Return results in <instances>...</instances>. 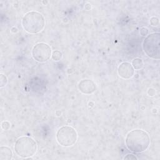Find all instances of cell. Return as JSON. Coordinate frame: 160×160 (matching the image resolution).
Returning a JSON list of instances; mask_svg holds the SVG:
<instances>
[{
    "mask_svg": "<svg viewBox=\"0 0 160 160\" xmlns=\"http://www.w3.org/2000/svg\"><path fill=\"white\" fill-rule=\"evenodd\" d=\"M11 126L10 123L8 121H3L1 123V128L4 130H8Z\"/></svg>",
    "mask_w": 160,
    "mask_h": 160,
    "instance_id": "obj_14",
    "label": "cell"
},
{
    "mask_svg": "<svg viewBox=\"0 0 160 160\" xmlns=\"http://www.w3.org/2000/svg\"><path fill=\"white\" fill-rule=\"evenodd\" d=\"M125 142L129 150L133 152H141L148 149L150 144L149 134L144 131L136 129L129 132Z\"/></svg>",
    "mask_w": 160,
    "mask_h": 160,
    "instance_id": "obj_1",
    "label": "cell"
},
{
    "mask_svg": "<svg viewBox=\"0 0 160 160\" xmlns=\"http://www.w3.org/2000/svg\"><path fill=\"white\" fill-rule=\"evenodd\" d=\"M12 158V152L11 149L7 146L0 147V159L11 160Z\"/></svg>",
    "mask_w": 160,
    "mask_h": 160,
    "instance_id": "obj_9",
    "label": "cell"
},
{
    "mask_svg": "<svg viewBox=\"0 0 160 160\" xmlns=\"http://www.w3.org/2000/svg\"><path fill=\"white\" fill-rule=\"evenodd\" d=\"M52 52L51 48L44 42L36 44L32 49V58L39 62H44L48 61L51 57Z\"/></svg>",
    "mask_w": 160,
    "mask_h": 160,
    "instance_id": "obj_6",
    "label": "cell"
},
{
    "mask_svg": "<svg viewBox=\"0 0 160 160\" xmlns=\"http://www.w3.org/2000/svg\"><path fill=\"white\" fill-rule=\"evenodd\" d=\"M150 24L152 26H156L159 24V19L156 17H152L150 19Z\"/></svg>",
    "mask_w": 160,
    "mask_h": 160,
    "instance_id": "obj_13",
    "label": "cell"
},
{
    "mask_svg": "<svg viewBox=\"0 0 160 160\" xmlns=\"http://www.w3.org/2000/svg\"><path fill=\"white\" fill-rule=\"evenodd\" d=\"M133 68L136 70H139L141 69L143 67V61L139 58H134L132 61V64Z\"/></svg>",
    "mask_w": 160,
    "mask_h": 160,
    "instance_id": "obj_10",
    "label": "cell"
},
{
    "mask_svg": "<svg viewBox=\"0 0 160 160\" xmlns=\"http://www.w3.org/2000/svg\"><path fill=\"white\" fill-rule=\"evenodd\" d=\"M118 73L119 76L123 79H130L134 74V69L129 62H123L118 66Z\"/></svg>",
    "mask_w": 160,
    "mask_h": 160,
    "instance_id": "obj_7",
    "label": "cell"
},
{
    "mask_svg": "<svg viewBox=\"0 0 160 160\" xmlns=\"http://www.w3.org/2000/svg\"><path fill=\"white\" fill-rule=\"evenodd\" d=\"M14 151L19 156L22 158H29L36 152L37 144L30 137L21 136L15 142Z\"/></svg>",
    "mask_w": 160,
    "mask_h": 160,
    "instance_id": "obj_3",
    "label": "cell"
},
{
    "mask_svg": "<svg viewBox=\"0 0 160 160\" xmlns=\"http://www.w3.org/2000/svg\"><path fill=\"white\" fill-rule=\"evenodd\" d=\"M140 33L142 36H146L148 33V29L146 28H142L140 29Z\"/></svg>",
    "mask_w": 160,
    "mask_h": 160,
    "instance_id": "obj_16",
    "label": "cell"
},
{
    "mask_svg": "<svg viewBox=\"0 0 160 160\" xmlns=\"http://www.w3.org/2000/svg\"><path fill=\"white\" fill-rule=\"evenodd\" d=\"M51 57L52 59L55 61H58L62 59V54L60 51L58 50H55L52 52Z\"/></svg>",
    "mask_w": 160,
    "mask_h": 160,
    "instance_id": "obj_11",
    "label": "cell"
},
{
    "mask_svg": "<svg viewBox=\"0 0 160 160\" xmlns=\"http://www.w3.org/2000/svg\"><path fill=\"white\" fill-rule=\"evenodd\" d=\"M159 41L160 34L159 32L151 33L144 39L142 49L148 57L155 59H159Z\"/></svg>",
    "mask_w": 160,
    "mask_h": 160,
    "instance_id": "obj_4",
    "label": "cell"
},
{
    "mask_svg": "<svg viewBox=\"0 0 160 160\" xmlns=\"http://www.w3.org/2000/svg\"><path fill=\"white\" fill-rule=\"evenodd\" d=\"M22 26L24 29L30 34H37L41 32L45 26V19L39 12L31 11L23 16Z\"/></svg>",
    "mask_w": 160,
    "mask_h": 160,
    "instance_id": "obj_2",
    "label": "cell"
},
{
    "mask_svg": "<svg viewBox=\"0 0 160 160\" xmlns=\"http://www.w3.org/2000/svg\"><path fill=\"white\" fill-rule=\"evenodd\" d=\"M58 142L64 147H69L74 145L78 139L76 131L72 127L64 126L61 127L56 135Z\"/></svg>",
    "mask_w": 160,
    "mask_h": 160,
    "instance_id": "obj_5",
    "label": "cell"
},
{
    "mask_svg": "<svg viewBox=\"0 0 160 160\" xmlns=\"http://www.w3.org/2000/svg\"><path fill=\"white\" fill-rule=\"evenodd\" d=\"M79 90L83 94H90L96 90V85L90 79H82L78 84Z\"/></svg>",
    "mask_w": 160,
    "mask_h": 160,
    "instance_id": "obj_8",
    "label": "cell"
},
{
    "mask_svg": "<svg viewBox=\"0 0 160 160\" xmlns=\"http://www.w3.org/2000/svg\"><path fill=\"white\" fill-rule=\"evenodd\" d=\"M137 159L138 158L132 154H128L124 158V159Z\"/></svg>",
    "mask_w": 160,
    "mask_h": 160,
    "instance_id": "obj_15",
    "label": "cell"
},
{
    "mask_svg": "<svg viewBox=\"0 0 160 160\" xmlns=\"http://www.w3.org/2000/svg\"><path fill=\"white\" fill-rule=\"evenodd\" d=\"M8 82V79L6 76L2 74H0V87L2 88L6 86Z\"/></svg>",
    "mask_w": 160,
    "mask_h": 160,
    "instance_id": "obj_12",
    "label": "cell"
}]
</instances>
